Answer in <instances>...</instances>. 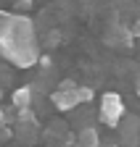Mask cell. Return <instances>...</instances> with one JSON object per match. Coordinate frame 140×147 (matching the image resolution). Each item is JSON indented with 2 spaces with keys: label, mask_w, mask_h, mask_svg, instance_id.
Segmentation results:
<instances>
[{
  "label": "cell",
  "mask_w": 140,
  "mask_h": 147,
  "mask_svg": "<svg viewBox=\"0 0 140 147\" xmlns=\"http://www.w3.org/2000/svg\"><path fill=\"white\" fill-rule=\"evenodd\" d=\"M0 55L19 68H29L37 63L40 45L27 16H8L0 21Z\"/></svg>",
  "instance_id": "obj_1"
},
{
  "label": "cell",
  "mask_w": 140,
  "mask_h": 147,
  "mask_svg": "<svg viewBox=\"0 0 140 147\" xmlns=\"http://www.w3.org/2000/svg\"><path fill=\"white\" fill-rule=\"evenodd\" d=\"M98 118L106 126L116 129L122 123V118H124V100H122L116 92H106V95L100 97V105H98Z\"/></svg>",
  "instance_id": "obj_2"
},
{
  "label": "cell",
  "mask_w": 140,
  "mask_h": 147,
  "mask_svg": "<svg viewBox=\"0 0 140 147\" xmlns=\"http://www.w3.org/2000/svg\"><path fill=\"white\" fill-rule=\"evenodd\" d=\"M50 102H53L58 110H74L82 105V97H79V87L72 84V82H64L61 89H56L50 95Z\"/></svg>",
  "instance_id": "obj_3"
},
{
  "label": "cell",
  "mask_w": 140,
  "mask_h": 147,
  "mask_svg": "<svg viewBox=\"0 0 140 147\" xmlns=\"http://www.w3.org/2000/svg\"><path fill=\"white\" fill-rule=\"evenodd\" d=\"M11 102L13 108H19V110H27L32 105V89L29 87H19V89H13V95H11Z\"/></svg>",
  "instance_id": "obj_4"
},
{
  "label": "cell",
  "mask_w": 140,
  "mask_h": 147,
  "mask_svg": "<svg viewBox=\"0 0 140 147\" xmlns=\"http://www.w3.org/2000/svg\"><path fill=\"white\" fill-rule=\"evenodd\" d=\"M98 131L93 126H82L79 134H77V147H98Z\"/></svg>",
  "instance_id": "obj_5"
},
{
  "label": "cell",
  "mask_w": 140,
  "mask_h": 147,
  "mask_svg": "<svg viewBox=\"0 0 140 147\" xmlns=\"http://www.w3.org/2000/svg\"><path fill=\"white\" fill-rule=\"evenodd\" d=\"M137 131H140V118H137V116H130V118H124V139H130V137H137Z\"/></svg>",
  "instance_id": "obj_6"
},
{
  "label": "cell",
  "mask_w": 140,
  "mask_h": 147,
  "mask_svg": "<svg viewBox=\"0 0 140 147\" xmlns=\"http://www.w3.org/2000/svg\"><path fill=\"white\" fill-rule=\"evenodd\" d=\"M135 89H137V95H140V74H137V82H135Z\"/></svg>",
  "instance_id": "obj_7"
},
{
  "label": "cell",
  "mask_w": 140,
  "mask_h": 147,
  "mask_svg": "<svg viewBox=\"0 0 140 147\" xmlns=\"http://www.w3.org/2000/svg\"><path fill=\"white\" fill-rule=\"evenodd\" d=\"M98 147H116V144H98Z\"/></svg>",
  "instance_id": "obj_8"
},
{
  "label": "cell",
  "mask_w": 140,
  "mask_h": 147,
  "mask_svg": "<svg viewBox=\"0 0 140 147\" xmlns=\"http://www.w3.org/2000/svg\"><path fill=\"white\" fill-rule=\"evenodd\" d=\"M0 95H3V92H0Z\"/></svg>",
  "instance_id": "obj_9"
}]
</instances>
